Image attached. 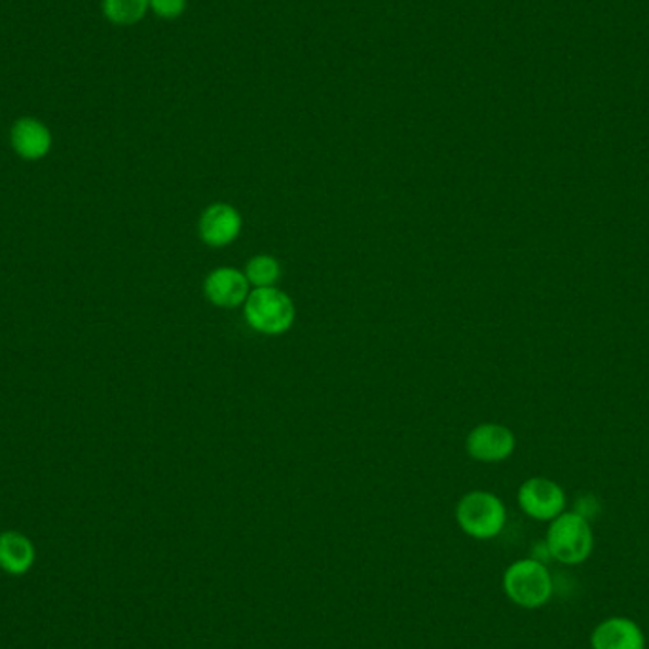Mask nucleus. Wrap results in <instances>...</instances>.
<instances>
[{
    "label": "nucleus",
    "mask_w": 649,
    "mask_h": 649,
    "mask_svg": "<svg viewBox=\"0 0 649 649\" xmlns=\"http://www.w3.org/2000/svg\"><path fill=\"white\" fill-rule=\"evenodd\" d=\"M10 142L17 157L27 162H37L52 149V132L48 129L45 122L25 116L12 126Z\"/></svg>",
    "instance_id": "obj_10"
},
{
    "label": "nucleus",
    "mask_w": 649,
    "mask_h": 649,
    "mask_svg": "<svg viewBox=\"0 0 649 649\" xmlns=\"http://www.w3.org/2000/svg\"><path fill=\"white\" fill-rule=\"evenodd\" d=\"M455 521L463 534L486 541L498 538L503 532L508 523V509L496 494L475 490L458 501Z\"/></svg>",
    "instance_id": "obj_3"
},
{
    "label": "nucleus",
    "mask_w": 649,
    "mask_h": 649,
    "mask_svg": "<svg viewBox=\"0 0 649 649\" xmlns=\"http://www.w3.org/2000/svg\"><path fill=\"white\" fill-rule=\"evenodd\" d=\"M244 314L249 327L262 335L276 336L292 327L297 310L289 295L276 287H261L249 292Z\"/></svg>",
    "instance_id": "obj_4"
},
{
    "label": "nucleus",
    "mask_w": 649,
    "mask_h": 649,
    "mask_svg": "<svg viewBox=\"0 0 649 649\" xmlns=\"http://www.w3.org/2000/svg\"><path fill=\"white\" fill-rule=\"evenodd\" d=\"M600 509H602V506H600V501H598L595 494H582V496H577L574 503V513L587 519L589 523L592 519H597Z\"/></svg>",
    "instance_id": "obj_15"
},
{
    "label": "nucleus",
    "mask_w": 649,
    "mask_h": 649,
    "mask_svg": "<svg viewBox=\"0 0 649 649\" xmlns=\"http://www.w3.org/2000/svg\"><path fill=\"white\" fill-rule=\"evenodd\" d=\"M519 508L526 516L539 523H551L566 511L567 498L564 488L547 477H532L524 480L516 494Z\"/></svg>",
    "instance_id": "obj_5"
},
{
    "label": "nucleus",
    "mask_w": 649,
    "mask_h": 649,
    "mask_svg": "<svg viewBox=\"0 0 649 649\" xmlns=\"http://www.w3.org/2000/svg\"><path fill=\"white\" fill-rule=\"evenodd\" d=\"M241 226V215L234 205L216 202L203 210L198 223V234L205 246L226 247L238 238Z\"/></svg>",
    "instance_id": "obj_7"
},
{
    "label": "nucleus",
    "mask_w": 649,
    "mask_h": 649,
    "mask_svg": "<svg viewBox=\"0 0 649 649\" xmlns=\"http://www.w3.org/2000/svg\"><path fill=\"white\" fill-rule=\"evenodd\" d=\"M249 282L246 274L236 269H216L203 282V295L211 304L219 308H238L249 297Z\"/></svg>",
    "instance_id": "obj_9"
},
{
    "label": "nucleus",
    "mask_w": 649,
    "mask_h": 649,
    "mask_svg": "<svg viewBox=\"0 0 649 649\" xmlns=\"http://www.w3.org/2000/svg\"><path fill=\"white\" fill-rule=\"evenodd\" d=\"M150 8V0H103V14L114 25H135Z\"/></svg>",
    "instance_id": "obj_12"
},
{
    "label": "nucleus",
    "mask_w": 649,
    "mask_h": 649,
    "mask_svg": "<svg viewBox=\"0 0 649 649\" xmlns=\"http://www.w3.org/2000/svg\"><path fill=\"white\" fill-rule=\"evenodd\" d=\"M503 592L509 600L524 610L544 608L552 598L554 583L545 562L536 559H521L503 572Z\"/></svg>",
    "instance_id": "obj_2"
},
{
    "label": "nucleus",
    "mask_w": 649,
    "mask_h": 649,
    "mask_svg": "<svg viewBox=\"0 0 649 649\" xmlns=\"http://www.w3.org/2000/svg\"><path fill=\"white\" fill-rule=\"evenodd\" d=\"M37 560V549L22 532L0 534V570L8 575H25Z\"/></svg>",
    "instance_id": "obj_11"
},
{
    "label": "nucleus",
    "mask_w": 649,
    "mask_h": 649,
    "mask_svg": "<svg viewBox=\"0 0 649 649\" xmlns=\"http://www.w3.org/2000/svg\"><path fill=\"white\" fill-rule=\"evenodd\" d=\"M150 10L162 20H177L187 10V0H150Z\"/></svg>",
    "instance_id": "obj_14"
},
{
    "label": "nucleus",
    "mask_w": 649,
    "mask_h": 649,
    "mask_svg": "<svg viewBox=\"0 0 649 649\" xmlns=\"http://www.w3.org/2000/svg\"><path fill=\"white\" fill-rule=\"evenodd\" d=\"M590 649H646V635L635 620L615 615L595 627Z\"/></svg>",
    "instance_id": "obj_8"
},
{
    "label": "nucleus",
    "mask_w": 649,
    "mask_h": 649,
    "mask_svg": "<svg viewBox=\"0 0 649 649\" xmlns=\"http://www.w3.org/2000/svg\"><path fill=\"white\" fill-rule=\"evenodd\" d=\"M244 274L249 285H253L254 289H261V287H274L282 276V269L274 257L257 254L253 259H249Z\"/></svg>",
    "instance_id": "obj_13"
},
{
    "label": "nucleus",
    "mask_w": 649,
    "mask_h": 649,
    "mask_svg": "<svg viewBox=\"0 0 649 649\" xmlns=\"http://www.w3.org/2000/svg\"><path fill=\"white\" fill-rule=\"evenodd\" d=\"M545 545L551 560L566 566H577L589 560L595 549V532L587 519L574 511H564L549 523L545 534Z\"/></svg>",
    "instance_id": "obj_1"
},
{
    "label": "nucleus",
    "mask_w": 649,
    "mask_h": 649,
    "mask_svg": "<svg viewBox=\"0 0 649 649\" xmlns=\"http://www.w3.org/2000/svg\"><path fill=\"white\" fill-rule=\"evenodd\" d=\"M515 447V433L501 424H480L471 429L465 440L471 458L483 463L506 462Z\"/></svg>",
    "instance_id": "obj_6"
}]
</instances>
